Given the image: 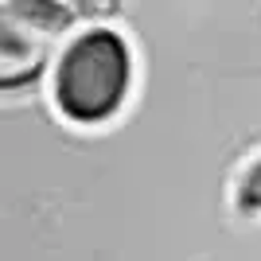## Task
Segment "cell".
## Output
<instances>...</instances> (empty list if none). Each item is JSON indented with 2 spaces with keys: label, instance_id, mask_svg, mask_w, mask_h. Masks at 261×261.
I'll return each instance as SVG.
<instances>
[{
  "label": "cell",
  "instance_id": "2",
  "mask_svg": "<svg viewBox=\"0 0 261 261\" xmlns=\"http://www.w3.org/2000/svg\"><path fill=\"white\" fill-rule=\"evenodd\" d=\"M74 20L66 4H4L0 35V86H23L47 66V43Z\"/></svg>",
  "mask_w": 261,
  "mask_h": 261
},
{
  "label": "cell",
  "instance_id": "1",
  "mask_svg": "<svg viewBox=\"0 0 261 261\" xmlns=\"http://www.w3.org/2000/svg\"><path fill=\"white\" fill-rule=\"evenodd\" d=\"M133 59L129 47L109 28H90L63 47L55 63V106L78 125L113 117L129 94Z\"/></svg>",
  "mask_w": 261,
  "mask_h": 261
},
{
  "label": "cell",
  "instance_id": "3",
  "mask_svg": "<svg viewBox=\"0 0 261 261\" xmlns=\"http://www.w3.org/2000/svg\"><path fill=\"white\" fill-rule=\"evenodd\" d=\"M238 207L242 211H261V160L253 164L250 172H246V179H242V187H238Z\"/></svg>",
  "mask_w": 261,
  "mask_h": 261
}]
</instances>
